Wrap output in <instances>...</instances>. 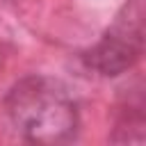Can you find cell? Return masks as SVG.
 <instances>
[{
  "label": "cell",
  "instance_id": "cell-1",
  "mask_svg": "<svg viewBox=\"0 0 146 146\" xmlns=\"http://www.w3.org/2000/svg\"><path fill=\"white\" fill-rule=\"evenodd\" d=\"M14 128L36 144H64L78 132V107L68 89L46 75L18 80L5 98Z\"/></svg>",
  "mask_w": 146,
  "mask_h": 146
},
{
  "label": "cell",
  "instance_id": "cell-2",
  "mask_svg": "<svg viewBox=\"0 0 146 146\" xmlns=\"http://www.w3.org/2000/svg\"><path fill=\"white\" fill-rule=\"evenodd\" d=\"M144 50V0H128L103 39L84 52V64L100 75L128 71Z\"/></svg>",
  "mask_w": 146,
  "mask_h": 146
}]
</instances>
